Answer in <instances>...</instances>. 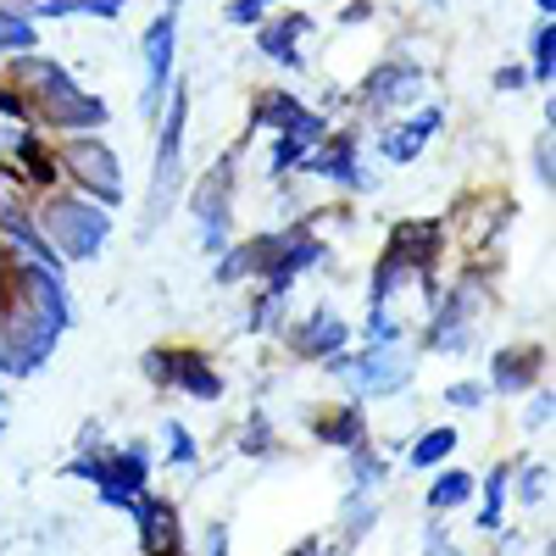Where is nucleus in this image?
<instances>
[{
    "mask_svg": "<svg viewBox=\"0 0 556 556\" xmlns=\"http://www.w3.org/2000/svg\"><path fill=\"white\" fill-rule=\"evenodd\" d=\"M62 473L89 479L106 506H123L128 513V506L151 490V451L146 445H89L84 456L67 462Z\"/></svg>",
    "mask_w": 556,
    "mask_h": 556,
    "instance_id": "7ed1b4c3",
    "label": "nucleus"
},
{
    "mask_svg": "<svg viewBox=\"0 0 556 556\" xmlns=\"http://www.w3.org/2000/svg\"><path fill=\"white\" fill-rule=\"evenodd\" d=\"M317 146V139H301V134H278L273 139V162H267V178H285L306 162V151Z\"/></svg>",
    "mask_w": 556,
    "mask_h": 556,
    "instance_id": "bb28decb",
    "label": "nucleus"
},
{
    "mask_svg": "<svg viewBox=\"0 0 556 556\" xmlns=\"http://www.w3.org/2000/svg\"><path fill=\"white\" fill-rule=\"evenodd\" d=\"M329 374H340L356 401H390L412 384V356L401 345H367L351 356L340 351V356H329Z\"/></svg>",
    "mask_w": 556,
    "mask_h": 556,
    "instance_id": "20e7f679",
    "label": "nucleus"
},
{
    "mask_svg": "<svg viewBox=\"0 0 556 556\" xmlns=\"http://www.w3.org/2000/svg\"><path fill=\"white\" fill-rule=\"evenodd\" d=\"M534 178L540 184H556V162H551V134L534 139Z\"/></svg>",
    "mask_w": 556,
    "mask_h": 556,
    "instance_id": "473e14b6",
    "label": "nucleus"
},
{
    "mask_svg": "<svg viewBox=\"0 0 556 556\" xmlns=\"http://www.w3.org/2000/svg\"><path fill=\"white\" fill-rule=\"evenodd\" d=\"M206 556H228V529H223V523L206 529Z\"/></svg>",
    "mask_w": 556,
    "mask_h": 556,
    "instance_id": "4c0bfd02",
    "label": "nucleus"
},
{
    "mask_svg": "<svg viewBox=\"0 0 556 556\" xmlns=\"http://www.w3.org/2000/svg\"><path fill=\"white\" fill-rule=\"evenodd\" d=\"M251 123L262 134H301V139H323V134H329V117L306 112L290 89H267V96L256 101V112H251Z\"/></svg>",
    "mask_w": 556,
    "mask_h": 556,
    "instance_id": "9b49d317",
    "label": "nucleus"
},
{
    "mask_svg": "<svg viewBox=\"0 0 556 556\" xmlns=\"http://www.w3.org/2000/svg\"><path fill=\"white\" fill-rule=\"evenodd\" d=\"M513 490H518L523 506H545V495H551V468H545V462H518V468H513Z\"/></svg>",
    "mask_w": 556,
    "mask_h": 556,
    "instance_id": "a878e982",
    "label": "nucleus"
},
{
    "mask_svg": "<svg viewBox=\"0 0 556 556\" xmlns=\"http://www.w3.org/2000/svg\"><path fill=\"white\" fill-rule=\"evenodd\" d=\"M456 445H462V434H456L451 424H440V429H424V434L412 440L406 462H412V468H440V462H451Z\"/></svg>",
    "mask_w": 556,
    "mask_h": 556,
    "instance_id": "b1692460",
    "label": "nucleus"
},
{
    "mask_svg": "<svg viewBox=\"0 0 556 556\" xmlns=\"http://www.w3.org/2000/svg\"><path fill=\"white\" fill-rule=\"evenodd\" d=\"M290 556H329V540H301Z\"/></svg>",
    "mask_w": 556,
    "mask_h": 556,
    "instance_id": "58836bf2",
    "label": "nucleus"
},
{
    "mask_svg": "<svg viewBox=\"0 0 556 556\" xmlns=\"http://www.w3.org/2000/svg\"><path fill=\"white\" fill-rule=\"evenodd\" d=\"M301 173H317L329 184H345V190H367V173H362V156H356V134H323L317 146L306 151Z\"/></svg>",
    "mask_w": 556,
    "mask_h": 556,
    "instance_id": "f8f14e48",
    "label": "nucleus"
},
{
    "mask_svg": "<svg viewBox=\"0 0 556 556\" xmlns=\"http://www.w3.org/2000/svg\"><path fill=\"white\" fill-rule=\"evenodd\" d=\"M345 340H351V323H345L340 312H329V306L306 312L301 323H290V329H285V345H290L295 356H306V362H329V356H340Z\"/></svg>",
    "mask_w": 556,
    "mask_h": 556,
    "instance_id": "9d476101",
    "label": "nucleus"
},
{
    "mask_svg": "<svg viewBox=\"0 0 556 556\" xmlns=\"http://www.w3.org/2000/svg\"><path fill=\"white\" fill-rule=\"evenodd\" d=\"M429 7H451V0H429Z\"/></svg>",
    "mask_w": 556,
    "mask_h": 556,
    "instance_id": "79ce46f5",
    "label": "nucleus"
},
{
    "mask_svg": "<svg viewBox=\"0 0 556 556\" xmlns=\"http://www.w3.org/2000/svg\"><path fill=\"white\" fill-rule=\"evenodd\" d=\"M534 7H540V17H551V12H556V0H534Z\"/></svg>",
    "mask_w": 556,
    "mask_h": 556,
    "instance_id": "ea45409f",
    "label": "nucleus"
},
{
    "mask_svg": "<svg viewBox=\"0 0 556 556\" xmlns=\"http://www.w3.org/2000/svg\"><path fill=\"white\" fill-rule=\"evenodd\" d=\"M495 89L501 96H518V89H529V73L523 67H495Z\"/></svg>",
    "mask_w": 556,
    "mask_h": 556,
    "instance_id": "f704fd0d",
    "label": "nucleus"
},
{
    "mask_svg": "<svg viewBox=\"0 0 556 556\" xmlns=\"http://www.w3.org/2000/svg\"><path fill=\"white\" fill-rule=\"evenodd\" d=\"M440 128H445V112H440V106H424V112H412L406 123L379 128L374 146H379V156H384V162H417V156L429 151V139H434Z\"/></svg>",
    "mask_w": 556,
    "mask_h": 556,
    "instance_id": "ddd939ff",
    "label": "nucleus"
},
{
    "mask_svg": "<svg viewBox=\"0 0 556 556\" xmlns=\"http://www.w3.org/2000/svg\"><path fill=\"white\" fill-rule=\"evenodd\" d=\"M345 473H351V490L356 495H374L390 479V462H384L379 445H356V451H345Z\"/></svg>",
    "mask_w": 556,
    "mask_h": 556,
    "instance_id": "4be33fe9",
    "label": "nucleus"
},
{
    "mask_svg": "<svg viewBox=\"0 0 556 556\" xmlns=\"http://www.w3.org/2000/svg\"><path fill=\"white\" fill-rule=\"evenodd\" d=\"M34 217H39V235L51 240L62 267L67 262H96L106 251V240H112V212L101 201H89V195L51 190V201H45Z\"/></svg>",
    "mask_w": 556,
    "mask_h": 556,
    "instance_id": "f257e3e1",
    "label": "nucleus"
},
{
    "mask_svg": "<svg viewBox=\"0 0 556 556\" xmlns=\"http://www.w3.org/2000/svg\"><path fill=\"white\" fill-rule=\"evenodd\" d=\"M228 167H235V156H223L190 195L195 228H201V251H212V256H223L228 240H235V178H228Z\"/></svg>",
    "mask_w": 556,
    "mask_h": 556,
    "instance_id": "423d86ee",
    "label": "nucleus"
},
{
    "mask_svg": "<svg viewBox=\"0 0 556 556\" xmlns=\"http://www.w3.org/2000/svg\"><path fill=\"white\" fill-rule=\"evenodd\" d=\"M540 374H545V351H540V345H506V351L490 356V390L506 395V401L523 395V390H534Z\"/></svg>",
    "mask_w": 556,
    "mask_h": 556,
    "instance_id": "2eb2a0df",
    "label": "nucleus"
},
{
    "mask_svg": "<svg viewBox=\"0 0 556 556\" xmlns=\"http://www.w3.org/2000/svg\"><path fill=\"white\" fill-rule=\"evenodd\" d=\"M178 7H184V0H167L162 17H151V28H146V89H139V112H146V117H156V112L167 106V89H173Z\"/></svg>",
    "mask_w": 556,
    "mask_h": 556,
    "instance_id": "0eeeda50",
    "label": "nucleus"
},
{
    "mask_svg": "<svg viewBox=\"0 0 556 556\" xmlns=\"http://www.w3.org/2000/svg\"><path fill=\"white\" fill-rule=\"evenodd\" d=\"M362 334L374 340V345H401V317L390 312V306H367V323H362Z\"/></svg>",
    "mask_w": 556,
    "mask_h": 556,
    "instance_id": "c756f323",
    "label": "nucleus"
},
{
    "mask_svg": "<svg viewBox=\"0 0 556 556\" xmlns=\"http://www.w3.org/2000/svg\"><path fill=\"white\" fill-rule=\"evenodd\" d=\"M184 123H190V89L173 84V89H167V106H162L156 162H151V190H146V228H139L146 240L173 217L178 190H184Z\"/></svg>",
    "mask_w": 556,
    "mask_h": 556,
    "instance_id": "f03ea898",
    "label": "nucleus"
},
{
    "mask_svg": "<svg viewBox=\"0 0 556 556\" xmlns=\"http://www.w3.org/2000/svg\"><path fill=\"white\" fill-rule=\"evenodd\" d=\"M128 518L139 523V551L146 556H167V551H178L184 545V534H178V513H173V501L167 495H139L134 506H128Z\"/></svg>",
    "mask_w": 556,
    "mask_h": 556,
    "instance_id": "4468645a",
    "label": "nucleus"
},
{
    "mask_svg": "<svg viewBox=\"0 0 556 556\" xmlns=\"http://www.w3.org/2000/svg\"><path fill=\"white\" fill-rule=\"evenodd\" d=\"M267 0H228V23H262Z\"/></svg>",
    "mask_w": 556,
    "mask_h": 556,
    "instance_id": "c9c22d12",
    "label": "nucleus"
},
{
    "mask_svg": "<svg viewBox=\"0 0 556 556\" xmlns=\"http://www.w3.org/2000/svg\"><path fill=\"white\" fill-rule=\"evenodd\" d=\"M245 451H251V456H267V451H273V429H267V417H251V434H245Z\"/></svg>",
    "mask_w": 556,
    "mask_h": 556,
    "instance_id": "72a5a7b5",
    "label": "nucleus"
},
{
    "mask_svg": "<svg viewBox=\"0 0 556 556\" xmlns=\"http://www.w3.org/2000/svg\"><path fill=\"white\" fill-rule=\"evenodd\" d=\"M295 39H306V17H273V23H262V34H256V45H262V56L267 62H278V67H290V73H301V45Z\"/></svg>",
    "mask_w": 556,
    "mask_h": 556,
    "instance_id": "a211bd4d",
    "label": "nucleus"
},
{
    "mask_svg": "<svg viewBox=\"0 0 556 556\" xmlns=\"http://www.w3.org/2000/svg\"><path fill=\"white\" fill-rule=\"evenodd\" d=\"M551 412H556V395H551V390H534V401H529V412H523V429H529V434L545 429Z\"/></svg>",
    "mask_w": 556,
    "mask_h": 556,
    "instance_id": "2f4dec72",
    "label": "nucleus"
},
{
    "mask_svg": "<svg viewBox=\"0 0 556 556\" xmlns=\"http://www.w3.org/2000/svg\"><path fill=\"white\" fill-rule=\"evenodd\" d=\"M424 556H462V551L451 545V534H445V529H429V545H424Z\"/></svg>",
    "mask_w": 556,
    "mask_h": 556,
    "instance_id": "e433bc0d",
    "label": "nucleus"
},
{
    "mask_svg": "<svg viewBox=\"0 0 556 556\" xmlns=\"http://www.w3.org/2000/svg\"><path fill=\"white\" fill-rule=\"evenodd\" d=\"M312 434L323 445H340V451L367 445V412H362V401H340L334 412H317L312 417Z\"/></svg>",
    "mask_w": 556,
    "mask_h": 556,
    "instance_id": "f3484780",
    "label": "nucleus"
},
{
    "mask_svg": "<svg viewBox=\"0 0 556 556\" xmlns=\"http://www.w3.org/2000/svg\"><path fill=\"white\" fill-rule=\"evenodd\" d=\"M17 162H23V184H34V190H56L62 184V162L56 151L39 146V134H17Z\"/></svg>",
    "mask_w": 556,
    "mask_h": 556,
    "instance_id": "aec40b11",
    "label": "nucleus"
},
{
    "mask_svg": "<svg viewBox=\"0 0 556 556\" xmlns=\"http://www.w3.org/2000/svg\"><path fill=\"white\" fill-rule=\"evenodd\" d=\"M0 429H7V395H0Z\"/></svg>",
    "mask_w": 556,
    "mask_h": 556,
    "instance_id": "a19ab883",
    "label": "nucleus"
},
{
    "mask_svg": "<svg viewBox=\"0 0 556 556\" xmlns=\"http://www.w3.org/2000/svg\"><path fill=\"white\" fill-rule=\"evenodd\" d=\"M67 84H73V73H67L62 62H51V56H39V51L12 56V89H23L34 106H39L45 96H56V89H67Z\"/></svg>",
    "mask_w": 556,
    "mask_h": 556,
    "instance_id": "dca6fc26",
    "label": "nucleus"
},
{
    "mask_svg": "<svg viewBox=\"0 0 556 556\" xmlns=\"http://www.w3.org/2000/svg\"><path fill=\"white\" fill-rule=\"evenodd\" d=\"M473 495H479V479H473L468 468H445V473L429 484L424 501H429V513H456V506H468Z\"/></svg>",
    "mask_w": 556,
    "mask_h": 556,
    "instance_id": "412c9836",
    "label": "nucleus"
},
{
    "mask_svg": "<svg viewBox=\"0 0 556 556\" xmlns=\"http://www.w3.org/2000/svg\"><path fill=\"white\" fill-rule=\"evenodd\" d=\"M39 45V28H34V17H23V12H12V7H0V56H23V51H34Z\"/></svg>",
    "mask_w": 556,
    "mask_h": 556,
    "instance_id": "393cba45",
    "label": "nucleus"
},
{
    "mask_svg": "<svg viewBox=\"0 0 556 556\" xmlns=\"http://www.w3.org/2000/svg\"><path fill=\"white\" fill-rule=\"evenodd\" d=\"M424 89H429V73L424 67H412V62H379L374 73H367V84H362V112H395V106H412V101H424Z\"/></svg>",
    "mask_w": 556,
    "mask_h": 556,
    "instance_id": "6e6552de",
    "label": "nucleus"
},
{
    "mask_svg": "<svg viewBox=\"0 0 556 556\" xmlns=\"http://www.w3.org/2000/svg\"><path fill=\"white\" fill-rule=\"evenodd\" d=\"M162 440H167V462H173V468H195V462H201V451H195V434L184 429L178 417H167V424H162Z\"/></svg>",
    "mask_w": 556,
    "mask_h": 556,
    "instance_id": "c85d7f7f",
    "label": "nucleus"
},
{
    "mask_svg": "<svg viewBox=\"0 0 556 556\" xmlns=\"http://www.w3.org/2000/svg\"><path fill=\"white\" fill-rule=\"evenodd\" d=\"M106 117H112L106 101H96V96H89V89H78V84L56 89V96H45V101L34 106V123L56 128V134H96Z\"/></svg>",
    "mask_w": 556,
    "mask_h": 556,
    "instance_id": "1a4fd4ad",
    "label": "nucleus"
},
{
    "mask_svg": "<svg viewBox=\"0 0 556 556\" xmlns=\"http://www.w3.org/2000/svg\"><path fill=\"white\" fill-rule=\"evenodd\" d=\"M56 162H62V173H73L78 195L101 201V206H117V201H123V162H117V151L106 146L101 134H73V139H62Z\"/></svg>",
    "mask_w": 556,
    "mask_h": 556,
    "instance_id": "39448f33",
    "label": "nucleus"
},
{
    "mask_svg": "<svg viewBox=\"0 0 556 556\" xmlns=\"http://www.w3.org/2000/svg\"><path fill=\"white\" fill-rule=\"evenodd\" d=\"M534 67H529V78L534 84H551L556 78V23L551 17H540V28H534Z\"/></svg>",
    "mask_w": 556,
    "mask_h": 556,
    "instance_id": "cd10ccee",
    "label": "nucleus"
},
{
    "mask_svg": "<svg viewBox=\"0 0 556 556\" xmlns=\"http://www.w3.org/2000/svg\"><path fill=\"white\" fill-rule=\"evenodd\" d=\"M484 401H490V384H479V379H456V384H445V406L473 412V406H484Z\"/></svg>",
    "mask_w": 556,
    "mask_h": 556,
    "instance_id": "7c9ffc66",
    "label": "nucleus"
},
{
    "mask_svg": "<svg viewBox=\"0 0 556 556\" xmlns=\"http://www.w3.org/2000/svg\"><path fill=\"white\" fill-rule=\"evenodd\" d=\"M484 506H479V529L495 534L501 529V513H506V495H513V462H495V468L484 473Z\"/></svg>",
    "mask_w": 556,
    "mask_h": 556,
    "instance_id": "5701e85b",
    "label": "nucleus"
},
{
    "mask_svg": "<svg viewBox=\"0 0 556 556\" xmlns=\"http://www.w3.org/2000/svg\"><path fill=\"white\" fill-rule=\"evenodd\" d=\"M173 390L195 395V401H223V374L201 351H173Z\"/></svg>",
    "mask_w": 556,
    "mask_h": 556,
    "instance_id": "6ab92c4d",
    "label": "nucleus"
}]
</instances>
